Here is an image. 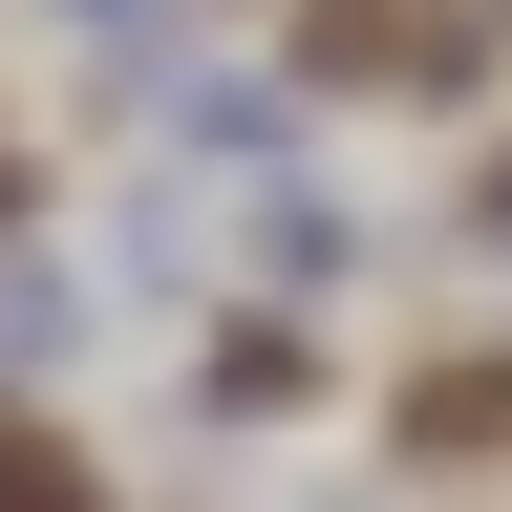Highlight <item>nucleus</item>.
Returning <instances> with one entry per match:
<instances>
[{
    "label": "nucleus",
    "instance_id": "nucleus-2",
    "mask_svg": "<svg viewBox=\"0 0 512 512\" xmlns=\"http://www.w3.org/2000/svg\"><path fill=\"white\" fill-rule=\"evenodd\" d=\"M320 384H342V363H320L299 320H235V342H214V427H278V406H320Z\"/></svg>",
    "mask_w": 512,
    "mask_h": 512
},
{
    "label": "nucleus",
    "instance_id": "nucleus-5",
    "mask_svg": "<svg viewBox=\"0 0 512 512\" xmlns=\"http://www.w3.org/2000/svg\"><path fill=\"white\" fill-rule=\"evenodd\" d=\"M470 235H512V150H470Z\"/></svg>",
    "mask_w": 512,
    "mask_h": 512
},
{
    "label": "nucleus",
    "instance_id": "nucleus-3",
    "mask_svg": "<svg viewBox=\"0 0 512 512\" xmlns=\"http://www.w3.org/2000/svg\"><path fill=\"white\" fill-rule=\"evenodd\" d=\"M64 491H107L86 427H64V406H0V512H64Z\"/></svg>",
    "mask_w": 512,
    "mask_h": 512
},
{
    "label": "nucleus",
    "instance_id": "nucleus-1",
    "mask_svg": "<svg viewBox=\"0 0 512 512\" xmlns=\"http://www.w3.org/2000/svg\"><path fill=\"white\" fill-rule=\"evenodd\" d=\"M512 448V342H427L384 384V470H491Z\"/></svg>",
    "mask_w": 512,
    "mask_h": 512
},
{
    "label": "nucleus",
    "instance_id": "nucleus-4",
    "mask_svg": "<svg viewBox=\"0 0 512 512\" xmlns=\"http://www.w3.org/2000/svg\"><path fill=\"white\" fill-rule=\"evenodd\" d=\"M256 256H278V278H342V256H363V214H320V192H278V214H256Z\"/></svg>",
    "mask_w": 512,
    "mask_h": 512
}]
</instances>
